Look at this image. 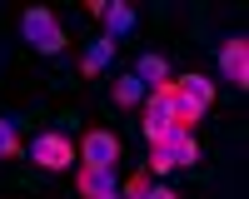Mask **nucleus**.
I'll list each match as a JSON object with an SVG mask.
<instances>
[{
    "mask_svg": "<svg viewBox=\"0 0 249 199\" xmlns=\"http://www.w3.org/2000/svg\"><path fill=\"white\" fill-rule=\"evenodd\" d=\"M135 75H140V85H144V90H155V85H170V55H160V50L140 55V60H135Z\"/></svg>",
    "mask_w": 249,
    "mask_h": 199,
    "instance_id": "9d476101",
    "label": "nucleus"
},
{
    "mask_svg": "<svg viewBox=\"0 0 249 199\" xmlns=\"http://www.w3.org/2000/svg\"><path fill=\"white\" fill-rule=\"evenodd\" d=\"M110 60H115V40H105V35H95L90 45L80 50V75H85V80H95L100 70L110 65Z\"/></svg>",
    "mask_w": 249,
    "mask_h": 199,
    "instance_id": "1a4fd4ad",
    "label": "nucleus"
},
{
    "mask_svg": "<svg viewBox=\"0 0 249 199\" xmlns=\"http://www.w3.org/2000/svg\"><path fill=\"white\" fill-rule=\"evenodd\" d=\"M170 154H164V145H150V174H170Z\"/></svg>",
    "mask_w": 249,
    "mask_h": 199,
    "instance_id": "2eb2a0df",
    "label": "nucleus"
},
{
    "mask_svg": "<svg viewBox=\"0 0 249 199\" xmlns=\"http://www.w3.org/2000/svg\"><path fill=\"white\" fill-rule=\"evenodd\" d=\"M105 40H124L140 20H135V5H124V0H105Z\"/></svg>",
    "mask_w": 249,
    "mask_h": 199,
    "instance_id": "6e6552de",
    "label": "nucleus"
},
{
    "mask_svg": "<svg viewBox=\"0 0 249 199\" xmlns=\"http://www.w3.org/2000/svg\"><path fill=\"white\" fill-rule=\"evenodd\" d=\"M170 90H175V125L199 130V119L210 115V105H214L210 75H199V70H190V75H170Z\"/></svg>",
    "mask_w": 249,
    "mask_h": 199,
    "instance_id": "f257e3e1",
    "label": "nucleus"
},
{
    "mask_svg": "<svg viewBox=\"0 0 249 199\" xmlns=\"http://www.w3.org/2000/svg\"><path fill=\"white\" fill-rule=\"evenodd\" d=\"M219 75L230 80L234 90L249 85V40H244V35H234V40H224V45H219Z\"/></svg>",
    "mask_w": 249,
    "mask_h": 199,
    "instance_id": "423d86ee",
    "label": "nucleus"
},
{
    "mask_svg": "<svg viewBox=\"0 0 249 199\" xmlns=\"http://www.w3.org/2000/svg\"><path fill=\"white\" fill-rule=\"evenodd\" d=\"M144 199H179L175 189H164V184H150V194H144Z\"/></svg>",
    "mask_w": 249,
    "mask_h": 199,
    "instance_id": "dca6fc26",
    "label": "nucleus"
},
{
    "mask_svg": "<svg viewBox=\"0 0 249 199\" xmlns=\"http://www.w3.org/2000/svg\"><path fill=\"white\" fill-rule=\"evenodd\" d=\"M155 145H164V154H170L175 169L199 165V139H195V130H184V125H170V130H164V139H155Z\"/></svg>",
    "mask_w": 249,
    "mask_h": 199,
    "instance_id": "0eeeda50",
    "label": "nucleus"
},
{
    "mask_svg": "<svg viewBox=\"0 0 249 199\" xmlns=\"http://www.w3.org/2000/svg\"><path fill=\"white\" fill-rule=\"evenodd\" d=\"M75 154H80V169H115L120 165V139L110 130L90 125L85 134L75 139Z\"/></svg>",
    "mask_w": 249,
    "mask_h": 199,
    "instance_id": "7ed1b4c3",
    "label": "nucleus"
},
{
    "mask_svg": "<svg viewBox=\"0 0 249 199\" xmlns=\"http://www.w3.org/2000/svg\"><path fill=\"white\" fill-rule=\"evenodd\" d=\"M25 154L35 159L40 169H70L75 165V139L60 134V130H45V134H35L25 145Z\"/></svg>",
    "mask_w": 249,
    "mask_h": 199,
    "instance_id": "39448f33",
    "label": "nucleus"
},
{
    "mask_svg": "<svg viewBox=\"0 0 249 199\" xmlns=\"http://www.w3.org/2000/svg\"><path fill=\"white\" fill-rule=\"evenodd\" d=\"M144 95H150V90L140 85V75H135V70L115 75V95H110V100H115L120 110H140V105H144Z\"/></svg>",
    "mask_w": 249,
    "mask_h": 199,
    "instance_id": "9b49d317",
    "label": "nucleus"
},
{
    "mask_svg": "<svg viewBox=\"0 0 249 199\" xmlns=\"http://www.w3.org/2000/svg\"><path fill=\"white\" fill-rule=\"evenodd\" d=\"M15 154H25V145H20V134L10 119H0V159H15Z\"/></svg>",
    "mask_w": 249,
    "mask_h": 199,
    "instance_id": "ddd939ff",
    "label": "nucleus"
},
{
    "mask_svg": "<svg viewBox=\"0 0 249 199\" xmlns=\"http://www.w3.org/2000/svg\"><path fill=\"white\" fill-rule=\"evenodd\" d=\"M150 184H155V174H150V169H140V174H130V184H124L120 199H144V194H150Z\"/></svg>",
    "mask_w": 249,
    "mask_h": 199,
    "instance_id": "4468645a",
    "label": "nucleus"
},
{
    "mask_svg": "<svg viewBox=\"0 0 249 199\" xmlns=\"http://www.w3.org/2000/svg\"><path fill=\"white\" fill-rule=\"evenodd\" d=\"M110 199H120V194H110Z\"/></svg>",
    "mask_w": 249,
    "mask_h": 199,
    "instance_id": "f3484780",
    "label": "nucleus"
},
{
    "mask_svg": "<svg viewBox=\"0 0 249 199\" xmlns=\"http://www.w3.org/2000/svg\"><path fill=\"white\" fill-rule=\"evenodd\" d=\"M80 194L85 199H110V194H120L115 189V169H80Z\"/></svg>",
    "mask_w": 249,
    "mask_h": 199,
    "instance_id": "f8f14e48",
    "label": "nucleus"
},
{
    "mask_svg": "<svg viewBox=\"0 0 249 199\" xmlns=\"http://www.w3.org/2000/svg\"><path fill=\"white\" fill-rule=\"evenodd\" d=\"M20 35H25L30 45L40 50V55H65V45H70L50 5H30L25 15H20Z\"/></svg>",
    "mask_w": 249,
    "mask_h": 199,
    "instance_id": "f03ea898",
    "label": "nucleus"
},
{
    "mask_svg": "<svg viewBox=\"0 0 249 199\" xmlns=\"http://www.w3.org/2000/svg\"><path fill=\"white\" fill-rule=\"evenodd\" d=\"M175 125V90L170 85H155L150 95H144V105H140V130H144V139H164V130Z\"/></svg>",
    "mask_w": 249,
    "mask_h": 199,
    "instance_id": "20e7f679",
    "label": "nucleus"
}]
</instances>
